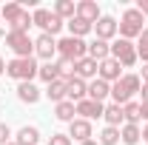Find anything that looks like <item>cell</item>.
Segmentation results:
<instances>
[{
    "instance_id": "cell-1",
    "label": "cell",
    "mask_w": 148,
    "mask_h": 145,
    "mask_svg": "<svg viewBox=\"0 0 148 145\" xmlns=\"http://www.w3.org/2000/svg\"><path fill=\"white\" fill-rule=\"evenodd\" d=\"M0 17L9 26V31H26V34H29V29L34 26L29 9H26L23 3H6V6L0 9Z\"/></svg>"
},
{
    "instance_id": "cell-2",
    "label": "cell",
    "mask_w": 148,
    "mask_h": 145,
    "mask_svg": "<svg viewBox=\"0 0 148 145\" xmlns=\"http://www.w3.org/2000/svg\"><path fill=\"white\" fill-rule=\"evenodd\" d=\"M140 88H143L140 74H123L117 83H111V100H114L117 105H128L131 97L140 94Z\"/></svg>"
},
{
    "instance_id": "cell-3",
    "label": "cell",
    "mask_w": 148,
    "mask_h": 145,
    "mask_svg": "<svg viewBox=\"0 0 148 145\" xmlns=\"http://www.w3.org/2000/svg\"><path fill=\"white\" fill-rule=\"evenodd\" d=\"M145 17L140 14V9L134 6V9H125L123 12V17H120V23H117V34L123 37V40H131L134 43V37H140L143 31H145Z\"/></svg>"
},
{
    "instance_id": "cell-4",
    "label": "cell",
    "mask_w": 148,
    "mask_h": 145,
    "mask_svg": "<svg viewBox=\"0 0 148 145\" xmlns=\"http://www.w3.org/2000/svg\"><path fill=\"white\" fill-rule=\"evenodd\" d=\"M37 60L34 57H14V60H9L6 63V74L12 77V80H17V83H32L37 77Z\"/></svg>"
},
{
    "instance_id": "cell-5",
    "label": "cell",
    "mask_w": 148,
    "mask_h": 145,
    "mask_svg": "<svg viewBox=\"0 0 148 145\" xmlns=\"http://www.w3.org/2000/svg\"><path fill=\"white\" fill-rule=\"evenodd\" d=\"M57 57L60 60H69V63H77V60L88 57V43L69 34V37H63V40H57Z\"/></svg>"
},
{
    "instance_id": "cell-6",
    "label": "cell",
    "mask_w": 148,
    "mask_h": 145,
    "mask_svg": "<svg viewBox=\"0 0 148 145\" xmlns=\"http://www.w3.org/2000/svg\"><path fill=\"white\" fill-rule=\"evenodd\" d=\"M32 23H34V26L43 31V34H51V37H54L57 31L66 26V20H60L54 12H49V9H34V14H32Z\"/></svg>"
},
{
    "instance_id": "cell-7",
    "label": "cell",
    "mask_w": 148,
    "mask_h": 145,
    "mask_svg": "<svg viewBox=\"0 0 148 145\" xmlns=\"http://www.w3.org/2000/svg\"><path fill=\"white\" fill-rule=\"evenodd\" d=\"M111 57H114L123 68H131V66L140 60V57H137V46H134L131 40H123V37L111 43Z\"/></svg>"
},
{
    "instance_id": "cell-8",
    "label": "cell",
    "mask_w": 148,
    "mask_h": 145,
    "mask_svg": "<svg viewBox=\"0 0 148 145\" xmlns=\"http://www.w3.org/2000/svg\"><path fill=\"white\" fill-rule=\"evenodd\" d=\"M6 46L14 51V57H34V40L26 31H6Z\"/></svg>"
},
{
    "instance_id": "cell-9",
    "label": "cell",
    "mask_w": 148,
    "mask_h": 145,
    "mask_svg": "<svg viewBox=\"0 0 148 145\" xmlns=\"http://www.w3.org/2000/svg\"><path fill=\"white\" fill-rule=\"evenodd\" d=\"M34 54L40 57V60H46V63H51L57 57V40L51 34H40L34 40Z\"/></svg>"
},
{
    "instance_id": "cell-10",
    "label": "cell",
    "mask_w": 148,
    "mask_h": 145,
    "mask_svg": "<svg viewBox=\"0 0 148 145\" xmlns=\"http://www.w3.org/2000/svg\"><path fill=\"white\" fill-rule=\"evenodd\" d=\"M74 108H77V114H80V120H88V122H91V120H100V117H103L106 105H103V103H94V100L86 97V100H80Z\"/></svg>"
},
{
    "instance_id": "cell-11",
    "label": "cell",
    "mask_w": 148,
    "mask_h": 145,
    "mask_svg": "<svg viewBox=\"0 0 148 145\" xmlns=\"http://www.w3.org/2000/svg\"><path fill=\"white\" fill-rule=\"evenodd\" d=\"M66 97L77 105L80 100H86V97H88V83H86V80H80V77H71V80L66 83Z\"/></svg>"
},
{
    "instance_id": "cell-12",
    "label": "cell",
    "mask_w": 148,
    "mask_h": 145,
    "mask_svg": "<svg viewBox=\"0 0 148 145\" xmlns=\"http://www.w3.org/2000/svg\"><path fill=\"white\" fill-rule=\"evenodd\" d=\"M94 34H97V40H106L108 43L111 37L117 34V20L111 17V14H103V17L94 23Z\"/></svg>"
},
{
    "instance_id": "cell-13",
    "label": "cell",
    "mask_w": 148,
    "mask_h": 145,
    "mask_svg": "<svg viewBox=\"0 0 148 145\" xmlns=\"http://www.w3.org/2000/svg\"><path fill=\"white\" fill-rule=\"evenodd\" d=\"M97 71H100V63H94L91 57H83L74 63V77L80 80H97Z\"/></svg>"
},
{
    "instance_id": "cell-14",
    "label": "cell",
    "mask_w": 148,
    "mask_h": 145,
    "mask_svg": "<svg viewBox=\"0 0 148 145\" xmlns=\"http://www.w3.org/2000/svg\"><path fill=\"white\" fill-rule=\"evenodd\" d=\"M120 68H123V66H120L114 57H108V60H103V63H100L97 77H100V80H106V83H117V80L123 77V71H120Z\"/></svg>"
},
{
    "instance_id": "cell-15",
    "label": "cell",
    "mask_w": 148,
    "mask_h": 145,
    "mask_svg": "<svg viewBox=\"0 0 148 145\" xmlns=\"http://www.w3.org/2000/svg\"><path fill=\"white\" fill-rule=\"evenodd\" d=\"M91 122H88V120H80V117H77V120H74V122H69V137H71V140H77V142H86V140H91Z\"/></svg>"
},
{
    "instance_id": "cell-16",
    "label": "cell",
    "mask_w": 148,
    "mask_h": 145,
    "mask_svg": "<svg viewBox=\"0 0 148 145\" xmlns=\"http://www.w3.org/2000/svg\"><path fill=\"white\" fill-rule=\"evenodd\" d=\"M40 97H43V91L37 88L34 83H17V100L20 103L34 105V103H40Z\"/></svg>"
},
{
    "instance_id": "cell-17",
    "label": "cell",
    "mask_w": 148,
    "mask_h": 145,
    "mask_svg": "<svg viewBox=\"0 0 148 145\" xmlns=\"http://www.w3.org/2000/svg\"><path fill=\"white\" fill-rule=\"evenodd\" d=\"M77 17L88 20V23H97L103 14H100V6H97L94 0H80V3H77Z\"/></svg>"
},
{
    "instance_id": "cell-18",
    "label": "cell",
    "mask_w": 148,
    "mask_h": 145,
    "mask_svg": "<svg viewBox=\"0 0 148 145\" xmlns=\"http://www.w3.org/2000/svg\"><path fill=\"white\" fill-rule=\"evenodd\" d=\"M88 57H91L94 63H103V60H108V57H111V43H106V40H97V37H94L91 43H88Z\"/></svg>"
},
{
    "instance_id": "cell-19",
    "label": "cell",
    "mask_w": 148,
    "mask_h": 145,
    "mask_svg": "<svg viewBox=\"0 0 148 145\" xmlns=\"http://www.w3.org/2000/svg\"><path fill=\"white\" fill-rule=\"evenodd\" d=\"M106 97H111V83H106V80H91L88 83V100H94V103H103Z\"/></svg>"
},
{
    "instance_id": "cell-20",
    "label": "cell",
    "mask_w": 148,
    "mask_h": 145,
    "mask_svg": "<svg viewBox=\"0 0 148 145\" xmlns=\"http://www.w3.org/2000/svg\"><path fill=\"white\" fill-rule=\"evenodd\" d=\"M51 12H54L60 20H66V23H69V20L77 17V3H74V0H57Z\"/></svg>"
},
{
    "instance_id": "cell-21",
    "label": "cell",
    "mask_w": 148,
    "mask_h": 145,
    "mask_svg": "<svg viewBox=\"0 0 148 145\" xmlns=\"http://www.w3.org/2000/svg\"><path fill=\"white\" fill-rule=\"evenodd\" d=\"M103 120H106V122H108L111 128H120L123 122H125V114H123V105H117V103L106 105V111H103Z\"/></svg>"
},
{
    "instance_id": "cell-22",
    "label": "cell",
    "mask_w": 148,
    "mask_h": 145,
    "mask_svg": "<svg viewBox=\"0 0 148 145\" xmlns=\"http://www.w3.org/2000/svg\"><path fill=\"white\" fill-rule=\"evenodd\" d=\"M54 117L60 122H74L77 120V108H74L71 100H63V103H57L54 105Z\"/></svg>"
},
{
    "instance_id": "cell-23",
    "label": "cell",
    "mask_w": 148,
    "mask_h": 145,
    "mask_svg": "<svg viewBox=\"0 0 148 145\" xmlns=\"http://www.w3.org/2000/svg\"><path fill=\"white\" fill-rule=\"evenodd\" d=\"M40 142V131L34 125H23L14 137V145H37Z\"/></svg>"
},
{
    "instance_id": "cell-24",
    "label": "cell",
    "mask_w": 148,
    "mask_h": 145,
    "mask_svg": "<svg viewBox=\"0 0 148 145\" xmlns=\"http://www.w3.org/2000/svg\"><path fill=\"white\" fill-rule=\"evenodd\" d=\"M43 94H46L54 105H57V103H63V100H69V97H66V80H54V83H49Z\"/></svg>"
},
{
    "instance_id": "cell-25",
    "label": "cell",
    "mask_w": 148,
    "mask_h": 145,
    "mask_svg": "<svg viewBox=\"0 0 148 145\" xmlns=\"http://www.w3.org/2000/svg\"><path fill=\"white\" fill-rule=\"evenodd\" d=\"M66 26H69V31H71V37H80V40H83V37L88 34V31H94V23H88V20H80V17L69 20Z\"/></svg>"
},
{
    "instance_id": "cell-26",
    "label": "cell",
    "mask_w": 148,
    "mask_h": 145,
    "mask_svg": "<svg viewBox=\"0 0 148 145\" xmlns=\"http://www.w3.org/2000/svg\"><path fill=\"white\" fill-rule=\"evenodd\" d=\"M120 140H123L125 145H137L140 140H143V131H140V125H128V122H125V125L120 128Z\"/></svg>"
},
{
    "instance_id": "cell-27",
    "label": "cell",
    "mask_w": 148,
    "mask_h": 145,
    "mask_svg": "<svg viewBox=\"0 0 148 145\" xmlns=\"http://www.w3.org/2000/svg\"><path fill=\"white\" fill-rule=\"evenodd\" d=\"M37 77L49 85V83H54V80H60V68H57V63H43L40 68H37Z\"/></svg>"
},
{
    "instance_id": "cell-28",
    "label": "cell",
    "mask_w": 148,
    "mask_h": 145,
    "mask_svg": "<svg viewBox=\"0 0 148 145\" xmlns=\"http://www.w3.org/2000/svg\"><path fill=\"white\" fill-rule=\"evenodd\" d=\"M123 114H125V122L128 125H137L143 120V105L140 103H128V105H123Z\"/></svg>"
},
{
    "instance_id": "cell-29",
    "label": "cell",
    "mask_w": 148,
    "mask_h": 145,
    "mask_svg": "<svg viewBox=\"0 0 148 145\" xmlns=\"http://www.w3.org/2000/svg\"><path fill=\"white\" fill-rule=\"evenodd\" d=\"M100 145H117L120 142V128H111V125H106L103 131H100V140H97Z\"/></svg>"
},
{
    "instance_id": "cell-30",
    "label": "cell",
    "mask_w": 148,
    "mask_h": 145,
    "mask_svg": "<svg viewBox=\"0 0 148 145\" xmlns=\"http://www.w3.org/2000/svg\"><path fill=\"white\" fill-rule=\"evenodd\" d=\"M134 46H137V57H140L143 63H148V29L137 37V43H134Z\"/></svg>"
},
{
    "instance_id": "cell-31",
    "label": "cell",
    "mask_w": 148,
    "mask_h": 145,
    "mask_svg": "<svg viewBox=\"0 0 148 145\" xmlns=\"http://www.w3.org/2000/svg\"><path fill=\"white\" fill-rule=\"evenodd\" d=\"M49 145H71V137L69 134H51Z\"/></svg>"
},
{
    "instance_id": "cell-32",
    "label": "cell",
    "mask_w": 148,
    "mask_h": 145,
    "mask_svg": "<svg viewBox=\"0 0 148 145\" xmlns=\"http://www.w3.org/2000/svg\"><path fill=\"white\" fill-rule=\"evenodd\" d=\"M9 137H12V128L6 122H0V145H9Z\"/></svg>"
},
{
    "instance_id": "cell-33",
    "label": "cell",
    "mask_w": 148,
    "mask_h": 145,
    "mask_svg": "<svg viewBox=\"0 0 148 145\" xmlns=\"http://www.w3.org/2000/svg\"><path fill=\"white\" fill-rule=\"evenodd\" d=\"M137 9H140L143 17H148V0H137Z\"/></svg>"
},
{
    "instance_id": "cell-34",
    "label": "cell",
    "mask_w": 148,
    "mask_h": 145,
    "mask_svg": "<svg viewBox=\"0 0 148 145\" xmlns=\"http://www.w3.org/2000/svg\"><path fill=\"white\" fill-rule=\"evenodd\" d=\"M140 94H143V105H148V83H143V88H140Z\"/></svg>"
},
{
    "instance_id": "cell-35",
    "label": "cell",
    "mask_w": 148,
    "mask_h": 145,
    "mask_svg": "<svg viewBox=\"0 0 148 145\" xmlns=\"http://www.w3.org/2000/svg\"><path fill=\"white\" fill-rule=\"evenodd\" d=\"M140 80H143V83H148V63H143V74H140Z\"/></svg>"
},
{
    "instance_id": "cell-36",
    "label": "cell",
    "mask_w": 148,
    "mask_h": 145,
    "mask_svg": "<svg viewBox=\"0 0 148 145\" xmlns=\"http://www.w3.org/2000/svg\"><path fill=\"white\" fill-rule=\"evenodd\" d=\"M143 105V103H140ZM143 120H148V105H143Z\"/></svg>"
},
{
    "instance_id": "cell-37",
    "label": "cell",
    "mask_w": 148,
    "mask_h": 145,
    "mask_svg": "<svg viewBox=\"0 0 148 145\" xmlns=\"http://www.w3.org/2000/svg\"><path fill=\"white\" fill-rule=\"evenodd\" d=\"M80 145H100L97 140H86V142H80Z\"/></svg>"
},
{
    "instance_id": "cell-38",
    "label": "cell",
    "mask_w": 148,
    "mask_h": 145,
    "mask_svg": "<svg viewBox=\"0 0 148 145\" xmlns=\"http://www.w3.org/2000/svg\"><path fill=\"white\" fill-rule=\"evenodd\" d=\"M143 140H145V142H148V125L143 128Z\"/></svg>"
},
{
    "instance_id": "cell-39",
    "label": "cell",
    "mask_w": 148,
    "mask_h": 145,
    "mask_svg": "<svg viewBox=\"0 0 148 145\" xmlns=\"http://www.w3.org/2000/svg\"><path fill=\"white\" fill-rule=\"evenodd\" d=\"M0 74H6V63L3 60H0Z\"/></svg>"
},
{
    "instance_id": "cell-40",
    "label": "cell",
    "mask_w": 148,
    "mask_h": 145,
    "mask_svg": "<svg viewBox=\"0 0 148 145\" xmlns=\"http://www.w3.org/2000/svg\"><path fill=\"white\" fill-rule=\"evenodd\" d=\"M0 34H3V17H0Z\"/></svg>"
},
{
    "instance_id": "cell-41",
    "label": "cell",
    "mask_w": 148,
    "mask_h": 145,
    "mask_svg": "<svg viewBox=\"0 0 148 145\" xmlns=\"http://www.w3.org/2000/svg\"><path fill=\"white\" fill-rule=\"evenodd\" d=\"M9 145H14V142H9Z\"/></svg>"
}]
</instances>
